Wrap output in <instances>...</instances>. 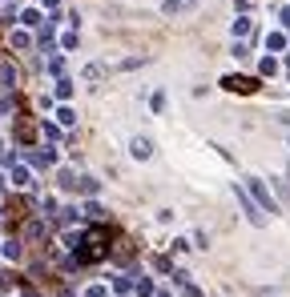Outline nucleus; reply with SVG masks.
Masks as SVG:
<instances>
[{
  "mask_svg": "<svg viewBox=\"0 0 290 297\" xmlns=\"http://www.w3.org/2000/svg\"><path fill=\"white\" fill-rule=\"evenodd\" d=\"M193 4H197V0H166L161 12H166V16H177V12H186V8H193Z\"/></svg>",
  "mask_w": 290,
  "mask_h": 297,
  "instance_id": "1",
  "label": "nucleus"
},
{
  "mask_svg": "<svg viewBox=\"0 0 290 297\" xmlns=\"http://www.w3.org/2000/svg\"><path fill=\"white\" fill-rule=\"evenodd\" d=\"M133 157H149V141H133Z\"/></svg>",
  "mask_w": 290,
  "mask_h": 297,
  "instance_id": "2",
  "label": "nucleus"
}]
</instances>
